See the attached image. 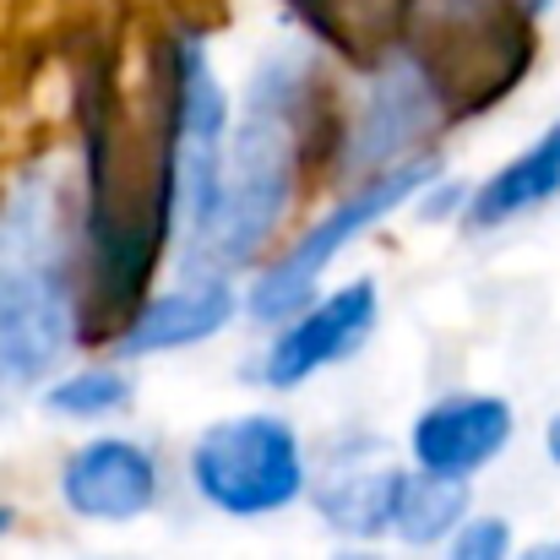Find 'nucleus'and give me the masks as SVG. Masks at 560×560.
<instances>
[{"label":"nucleus","instance_id":"423d86ee","mask_svg":"<svg viewBox=\"0 0 560 560\" xmlns=\"http://www.w3.org/2000/svg\"><path fill=\"white\" fill-rule=\"evenodd\" d=\"M375 316H381V294H375L371 278L343 283L338 294L316 300L305 316H294L272 338L267 365H261L267 386H300V381H311V375L327 371V365H343L375 332Z\"/></svg>","mask_w":560,"mask_h":560},{"label":"nucleus","instance_id":"2eb2a0df","mask_svg":"<svg viewBox=\"0 0 560 560\" xmlns=\"http://www.w3.org/2000/svg\"><path fill=\"white\" fill-rule=\"evenodd\" d=\"M126 402H131V375L115 371V365L71 371L44 392V408L60 413V419H98V413H115Z\"/></svg>","mask_w":560,"mask_h":560},{"label":"nucleus","instance_id":"aec40b11","mask_svg":"<svg viewBox=\"0 0 560 560\" xmlns=\"http://www.w3.org/2000/svg\"><path fill=\"white\" fill-rule=\"evenodd\" d=\"M5 528H11V506H0V534H5Z\"/></svg>","mask_w":560,"mask_h":560},{"label":"nucleus","instance_id":"9b49d317","mask_svg":"<svg viewBox=\"0 0 560 560\" xmlns=\"http://www.w3.org/2000/svg\"><path fill=\"white\" fill-rule=\"evenodd\" d=\"M560 190V126H550L523 159H512L506 170H495L468 201V229H495L517 212L545 207Z\"/></svg>","mask_w":560,"mask_h":560},{"label":"nucleus","instance_id":"6e6552de","mask_svg":"<svg viewBox=\"0 0 560 560\" xmlns=\"http://www.w3.org/2000/svg\"><path fill=\"white\" fill-rule=\"evenodd\" d=\"M60 501L88 523H131L159 506V463L148 446L104 435L66 457Z\"/></svg>","mask_w":560,"mask_h":560},{"label":"nucleus","instance_id":"a211bd4d","mask_svg":"<svg viewBox=\"0 0 560 560\" xmlns=\"http://www.w3.org/2000/svg\"><path fill=\"white\" fill-rule=\"evenodd\" d=\"M545 452H550V463H560V413L550 419V430H545Z\"/></svg>","mask_w":560,"mask_h":560},{"label":"nucleus","instance_id":"9d476101","mask_svg":"<svg viewBox=\"0 0 560 560\" xmlns=\"http://www.w3.org/2000/svg\"><path fill=\"white\" fill-rule=\"evenodd\" d=\"M435 93H430V82L413 71V66H397V71H386L381 82H375L371 104L360 109V126H354V148H349V159L360 164V170H381L392 153H402L413 137H424L430 126H435Z\"/></svg>","mask_w":560,"mask_h":560},{"label":"nucleus","instance_id":"7ed1b4c3","mask_svg":"<svg viewBox=\"0 0 560 560\" xmlns=\"http://www.w3.org/2000/svg\"><path fill=\"white\" fill-rule=\"evenodd\" d=\"M186 468L196 495L229 517H267L305 495V452L294 424L278 413H234L207 424Z\"/></svg>","mask_w":560,"mask_h":560},{"label":"nucleus","instance_id":"20e7f679","mask_svg":"<svg viewBox=\"0 0 560 560\" xmlns=\"http://www.w3.org/2000/svg\"><path fill=\"white\" fill-rule=\"evenodd\" d=\"M435 175H441L435 159H408V164H397V170L371 175L338 212H327L316 229H305L300 245H294L272 272L256 278V289H250V316H256V322H289V316H300L305 300L316 294V278L327 272V261H332L338 250H349L386 212H397L413 190H424Z\"/></svg>","mask_w":560,"mask_h":560},{"label":"nucleus","instance_id":"1a4fd4ad","mask_svg":"<svg viewBox=\"0 0 560 560\" xmlns=\"http://www.w3.org/2000/svg\"><path fill=\"white\" fill-rule=\"evenodd\" d=\"M229 316H234V289H229V278H223V272H207V278L196 272L180 289L148 300V305L126 322V332H120V360L164 354V349H190V343L223 332Z\"/></svg>","mask_w":560,"mask_h":560},{"label":"nucleus","instance_id":"ddd939ff","mask_svg":"<svg viewBox=\"0 0 560 560\" xmlns=\"http://www.w3.org/2000/svg\"><path fill=\"white\" fill-rule=\"evenodd\" d=\"M397 485L402 474L397 468H360V474H343L322 490V517L349 534V539H375L392 528V501H397Z\"/></svg>","mask_w":560,"mask_h":560},{"label":"nucleus","instance_id":"f257e3e1","mask_svg":"<svg viewBox=\"0 0 560 560\" xmlns=\"http://www.w3.org/2000/svg\"><path fill=\"white\" fill-rule=\"evenodd\" d=\"M289 82V77H283ZM283 82L272 88L267 77L256 82V104L245 115V126L223 142V164H218V190H212V212L207 229L196 240H207L218 250V261L245 267L256 261V250L272 240L278 218L289 212L294 196V159H300V137L283 98Z\"/></svg>","mask_w":560,"mask_h":560},{"label":"nucleus","instance_id":"f03ea898","mask_svg":"<svg viewBox=\"0 0 560 560\" xmlns=\"http://www.w3.org/2000/svg\"><path fill=\"white\" fill-rule=\"evenodd\" d=\"M419 27L413 71L430 82L435 104L479 109L501 98L528 66V27L512 0H408Z\"/></svg>","mask_w":560,"mask_h":560},{"label":"nucleus","instance_id":"f8f14e48","mask_svg":"<svg viewBox=\"0 0 560 560\" xmlns=\"http://www.w3.org/2000/svg\"><path fill=\"white\" fill-rule=\"evenodd\" d=\"M468 523V485L435 479V474H402L392 501V528L408 545H435Z\"/></svg>","mask_w":560,"mask_h":560},{"label":"nucleus","instance_id":"412c9836","mask_svg":"<svg viewBox=\"0 0 560 560\" xmlns=\"http://www.w3.org/2000/svg\"><path fill=\"white\" fill-rule=\"evenodd\" d=\"M343 560H375V556H343Z\"/></svg>","mask_w":560,"mask_h":560},{"label":"nucleus","instance_id":"39448f33","mask_svg":"<svg viewBox=\"0 0 560 560\" xmlns=\"http://www.w3.org/2000/svg\"><path fill=\"white\" fill-rule=\"evenodd\" d=\"M77 332L66 261H0V408L49 381Z\"/></svg>","mask_w":560,"mask_h":560},{"label":"nucleus","instance_id":"4468645a","mask_svg":"<svg viewBox=\"0 0 560 560\" xmlns=\"http://www.w3.org/2000/svg\"><path fill=\"white\" fill-rule=\"evenodd\" d=\"M408 0H311V16L332 44H343L354 60H375L386 33L402 22Z\"/></svg>","mask_w":560,"mask_h":560},{"label":"nucleus","instance_id":"dca6fc26","mask_svg":"<svg viewBox=\"0 0 560 560\" xmlns=\"http://www.w3.org/2000/svg\"><path fill=\"white\" fill-rule=\"evenodd\" d=\"M512 556V523L506 517H468L452 534L446 560H506Z\"/></svg>","mask_w":560,"mask_h":560},{"label":"nucleus","instance_id":"f3484780","mask_svg":"<svg viewBox=\"0 0 560 560\" xmlns=\"http://www.w3.org/2000/svg\"><path fill=\"white\" fill-rule=\"evenodd\" d=\"M517 560H560V539H545V545H534V550H523Z\"/></svg>","mask_w":560,"mask_h":560},{"label":"nucleus","instance_id":"6ab92c4d","mask_svg":"<svg viewBox=\"0 0 560 560\" xmlns=\"http://www.w3.org/2000/svg\"><path fill=\"white\" fill-rule=\"evenodd\" d=\"M545 5H550V0H523V11H528V16H534V11H545Z\"/></svg>","mask_w":560,"mask_h":560},{"label":"nucleus","instance_id":"0eeeda50","mask_svg":"<svg viewBox=\"0 0 560 560\" xmlns=\"http://www.w3.org/2000/svg\"><path fill=\"white\" fill-rule=\"evenodd\" d=\"M517 430V413L506 397H490V392H468V397H441L435 408H424L413 419V463L419 474H435V479H468L479 474L485 463L501 457V446L512 441Z\"/></svg>","mask_w":560,"mask_h":560}]
</instances>
